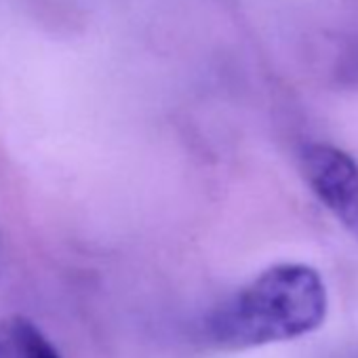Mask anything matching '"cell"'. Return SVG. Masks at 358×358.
<instances>
[{"label": "cell", "instance_id": "obj_1", "mask_svg": "<svg viewBox=\"0 0 358 358\" xmlns=\"http://www.w3.org/2000/svg\"><path fill=\"white\" fill-rule=\"evenodd\" d=\"M329 312L322 276L308 264H276L205 320L207 341L224 352H241L291 341L318 331Z\"/></svg>", "mask_w": 358, "mask_h": 358}, {"label": "cell", "instance_id": "obj_2", "mask_svg": "<svg viewBox=\"0 0 358 358\" xmlns=\"http://www.w3.org/2000/svg\"><path fill=\"white\" fill-rule=\"evenodd\" d=\"M299 166L320 205L358 243V162L337 145L308 143Z\"/></svg>", "mask_w": 358, "mask_h": 358}, {"label": "cell", "instance_id": "obj_3", "mask_svg": "<svg viewBox=\"0 0 358 358\" xmlns=\"http://www.w3.org/2000/svg\"><path fill=\"white\" fill-rule=\"evenodd\" d=\"M7 333L11 335L22 358H62L53 341L26 316H13L5 322Z\"/></svg>", "mask_w": 358, "mask_h": 358}, {"label": "cell", "instance_id": "obj_4", "mask_svg": "<svg viewBox=\"0 0 358 358\" xmlns=\"http://www.w3.org/2000/svg\"><path fill=\"white\" fill-rule=\"evenodd\" d=\"M335 80L343 89L358 91V43L350 47V51L339 59L335 70Z\"/></svg>", "mask_w": 358, "mask_h": 358}, {"label": "cell", "instance_id": "obj_5", "mask_svg": "<svg viewBox=\"0 0 358 358\" xmlns=\"http://www.w3.org/2000/svg\"><path fill=\"white\" fill-rule=\"evenodd\" d=\"M0 358H22L5 327H3V331H0Z\"/></svg>", "mask_w": 358, "mask_h": 358}]
</instances>
